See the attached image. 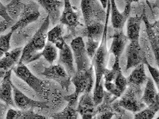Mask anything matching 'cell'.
<instances>
[{"mask_svg": "<svg viewBox=\"0 0 159 119\" xmlns=\"http://www.w3.org/2000/svg\"><path fill=\"white\" fill-rule=\"evenodd\" d=\"M13 33L10 30L7 34L0 35V59L10 48V41Z\"/></svg>", "mask_w": 159, "mask_h": 119, "instance_id": "obj_30", "label": "cell"}, {"mask_svg": "<svg viewBox=\"0 0 159 119\" xmlns=\"http://www.w3.org/2000/svg\"><path fill=\"white\" fill-rule=\"evenodd\" d=\"M100 42L87 39V42H85V49H86L88 55L89 56V59H92V58L93 57L95 53L96 52L100 45Z\"/></svg>", "mask_w": 159, "mask_h": 119, "instance_id": "obj_33", "label": "cell"}, {"mask_svg": "<svg viewBox=\"0 0 159 119\" xmlns=\"http://www.w3.org/2000/svg\"><path fill=\"white\" fill-rule=\"evenodd\" d=\"M41 74L48 79L58 82L65 90H67L69 87L71 77L67 73L65 68L60 64L56 65L52 64L45 68Z\"/></svg>", "mask_w": 159, "mask_h": 119, "instance_id": "obj_10", "label": "cell"}, {"mask_svg": "<svg viewBox=\"0 0 159 119\" xmlns=\"http://www.w3.org/2000/svg\"><path fill=\"white\" fill-rule=\"evenodd\" d=\"M48 13L50 21L54 26L59 22L61 10L63 7L64 1L61 0H36Z\"/></svg>", "mask_w": 159, "mask_h": 119, "instance_id": "obj_12", "label": "cell"}, {"mask_svg": "<svg viewBox=\"0 0 159 119\" xmlns=\"http://www.w3.org/2000/svg\"><path fill=\"white\" fill-rule=\"evenodd\" d=\"M127 70L135 67L139 64L144 63L146 58L144 52L139 43V40L132 41L128 45L126 51Z\"/></svg>", "mask_w": 159, "mask_h": 119, "instance_id": "obj_11", "label": "cell"}, {"mask_svg": "<svg viewBox=\"0 0 159 119\" xmlns=\"http://www.w3.org/2000/svg\"><path fill=\"white\" fill-rule=\"evenodd\" d=\"M6 71H4V70L0 68V86H1V82L2 80V78L5 74Z\"/></svg>", "mask_w": 159, "mask_h": 119, "instance_id": "obj_42", "label": "cell"}, {"mask_svg": "<svg viewBox=\"0 0 159 119\" xmlns=\"http://www.w3.org/2000/svg\"><path fill=\"white\" fill-rule=\"evenodd\" d=\"M6 7L10 17L16 22L22 13L25 4L21 0H11Z\"/></svg>", "mask_w": 159, "mask_h": 119, "instance_id": "obj_26", "label": "cell"}, {"mask_svg": "<svg viewBox=\"0 0 159 119\" xmlns=\"http://www.w3.org/2000/svg\"><path fill=\"white\" fill-rule=\"evenodd\" d=\"M70 48L76 63V71H84L89 68L91 65L82 37H78L73 39L70 42Z\"/></svg>", "mask_w": 159, "mask_h": 119, "instance_id": "obj_6", "label": "cell"}, {"mask_svg": "<svg viewBox=\"0 0 159 119\" xmlns=\"http://www.w3.org/2000/svg\"><path fill=\"white\" fill-rule=\"evenodd\" d=\"M107 11L106 15V21L104 24V29L101 38V42L92 58V66L95 73V87H97L101 83L104 82L103 75L107 68L109 60V52L107 46V36L109 16L110 13V1L108 0L107 5Z\"/></svg>", "mask_w": 159, "mask_h": 119, "instance_id": "obj_2", "label": "cell"}, {"mask_svg": "<svg viewBox=\"0 0 159 119\" xmlns=\"http://www.w3.org/2000/svg\"><path fill=\"white\" fill-rule=\"evenodd\" d=\"M141 87L129 85L123 94L122 98L117 101L121 108L133 112H137L144 108L145 104L141 99Z\"/></svg>", "mask_w": 159, "mask_h": 119, "instance_id": "obj_3", "label": "cell"}, {"mask_svg": "<svg viewBox=\"0 0 159 119\" xmlns=\"http://www.w3.org/2000/svg\"><path fill=\"white\" fill-rule=\"evenodd\" d=\"M114 115V112H102L101 114H100L97 118L98 119H111L113 116Z\"/></svg>", "mask_w": 159, "mask_h": 119, "instance_id": "obj_39", "label": "cell"}, {"mask_svg": "<svg viewBox=\"0 0 159 119\" xmlns=\"http://www.w3.org/2000/svg\"><path fill=\"white\" fill-rule=\"evenodd\" d=\"M127 37L128 40H139L141 25L143 21V15L136 17H129L127 19Z\"/></svg>", "mask_w": 159, "mask_h": 119, "instance_id": "obj_20", "label": "cell"}, {"mask_svg": "<svg viewBox=\"0 0 159 119\" xmlns=\"http://www.w3.org/2000/svg\"><path fill=\"white\" fill-rule=\"evenodd\" d=\"M61 1H63V0H61Z\"/></svg>", "mask_w": 159, "mask_h": 119, "instance_id": "obj_46", "label": "cell"}, {"mask_svg": "<svg viewBox=\"0 0 159 119\" xmlns=\"http://www.w3.org/2000/svg\"><path fill=\"white\" fill-rule=\"evenodd\" d=\"M47 119L41 115L35 113L32 111V109L28 110H19V114L17 119Z\"/></svg>", "mask_w": 159, "mask_h": 119, "instance_id": "obj_34", "label": "cell"}, {"mask_svg": "<svg viewBox=\"0 0 159 119\" xmlns=\"http://www.w3.org/2000/svg\"><path fill=\"white\" fill-rule=\"evenodd\" d=\"M93 67L92 65L84 71H76L71 77V81L75 87V92L72 94L75 98L78 99L80 94L91 92L94 85Z\"/></svg>", "mask_w": 159, "mask_h": 119, "instance_id": "obj_5", "label": "cell"}, {"mask_svg": "<svg viewBox=\"0 0 159 119\" xmlns=\"http://www.w3.org/2000/svg\"><path fill=\"white\" fill-rule=\"evenodd\" d=\"M13 100L16 108L21 110H28L34 108H48V107L45 102L36 101L26 96L13 83Z\"/></svg>", "mask_w": 159, "mask_h": 119, "instance_id": "obj_9", "label": "cell"}, {"mask_svg": "<svg viewBox=\"0 0 159 119\" xmlns=\"http://www.w3.org/2000/svg\"><path fill=\"white\" fill-rule=\"evenodd\" d=\"M39 7V4L35 2L25 4L19 19L10 28L11 31L15 32L17 30H21L29 24L35 22L40 15Z\"/></svg>", "mask_w": 159, "mask_h": 119, "instance_id": "obj_7", "label": "cell"}, {"mask_svg": "<svg viewBox=\"0 0 159 119\" xmlns=\"http://www.w3.org/2000/svg\"><path fill=\"white\" fill-rule=\"evenodd\" d=\"M112 82L115 85L116 88L122 93V94L125 92V90L127 88V86H128L127 79L123 76L122 70L120 71L117 74L114 80L112 82Z\"/></svg>", "mask_w": 159, "mask_h": 119, "instance_id": "obj_31", "label": "cell"}, {"mask_svg": "<svg viewBox=\"0 0 159 119\" xmlns=\"http://www.w3.org/2000/svg\"><path fill=\"white\" fill-rule=\"evenodd\" d=\"M64 28L62 24H58L47 32L48 41L54 45L57 48L61 50L65 43L63 37Z\"/></svg>", "mask_w": 159, "mask_h": 119, "instance_id": "obj_24", "label": "cell"}, {"mask_svg": "<svg viewBox=\"0 0 159 119\" xmlns=\"http://www.w3.org/2000/svg\"><path fill=\"white\" fill-rule=\"evenodd\" d=\"M126 79L128 85L138 87L143 85L147 80V76L145 72L144 64L141 63L136 66Z\"/></svg>", "mask_w": 159, "mask_h": 119, "instance_id": "obj_21", "label": "cell"}, {"mask_svg": "<svg viewBox=\"0 0 159 119\" xmlns=\"http://www.w3.org/2000/svg\"><path fill=\"white\" fill-rule=\"evenodd\" d=\"M0 26H1V23H0Z\"/></svg>", "mask_w": 159, "mask_h": 119, "instance_id": "obj_45", "label": "cell"}, {"mask_svg": "<svg viewBox=\"0 0 159 119\" xmlns=\"http://www.w3.org/2000/svg\"><path fill=\"white\" fill-rule=\"evenodd\" d=\"M12 70L6 72L0 86V100L10 107L15 108L13 95V83L11 82Z\"/></svg>", "mask_w": 159, "mask_h": 119, "instance_id": "obj_14", "label": "cell"}, {"mask_svg": "<svg viewBox=\"0 0 159 119\" xmlns=\"http://www.w3.org/2000/svg\"><path fill=\"white\" fill-rule=\"evenodd\" d=\"M11 25L6 22L5 20H3L2 22H1V26H0V34L4 32L7 29L10 27L11 28Z\"/></svg>", "mask_w": 159, "mask_h": 119, "instance_id": "obj_40", "label": "cell"}, {"mask_svg": "<svg viewBox=\"0 0 159 119\" xmlns=\"http://www.w3.org/2000/svg\"><path fill=\"white\" fill-rule=\"evenodd\" d=\"M58 64L65 68L67 73L70 77L76 72L74 66V58L71 48L66 42L63 48L60 50Z\"/></svg>", "mask_w": 159, "mask_h": 119, "instance_id": "obj_17", "label": "cell"}, {"mask_svg": "<svg viewBox=\"0 0 159 119\" xmlns=\"http://www.w3.org/2000/svg\"><path fill=\"white\" fill-rule=\"evenodd\" d=\"M22 50V47H17L6 52L0 59V68L6 72L12 70L19 63Z\"/></svg>", "mask_w": 159, "mask_h": 119, "instance_id": "obj_18", "label": "cell"}, {"mask_svg": "<svg viewBox=\"0 0 159 119\" xmlns=\"http://www.w3.org/2000/svg\"><path fill=\"white\" fill-rule=\"evenodd\" d=\"M0 17L2 18V19L5 20L6 22L10 24L11 26L15 23V20H13L8 14L6 6L3 4L1 1H0Z\"/></svg>", "mask_w": 159, "mask_h": 119, "instance_id": "obj_36", "label": "cell"}, {"mask_svg": "<svg viewBox=\"0 0 159 119\" xmlns=\"http://www.w3.org/2000/svg\"><path fill=\"white\" fill-rule=\"evenodd\" d=\"M146 82L145 88L141 99L145 105H149L155 102L159 101V96L154 82L152 78L147 77Z\"/></svg>", "mask_w": 159, "mask_h": 119, "instance_id": "obj_23", "label": "cell"}, {"mask_svg": "<svg viewBox=\"0 0 159 119\" xmlns=\"http://www.w3.org/2000/svg\"><path fill=\"white\" fill-rule=\"evenodd\" d=\"M40 56L43 57L48 63L52 64L57 57V49L54 45L48 42L40 53Z\"/></svg>", "mask_w": 159, "mask_h": 119, "instance_id": "obj_28", "label": "cell"}, {"mask_svg": "<svg viewBox=\"0 0 159 119\" xmlns=\"http://www.w3.org/2000/svg\"><path fill=\"white\" fill-rule=\"evenodd\" d=\"M80 7L86 26L98 22L97 17L101 20V18L106 14L102 10V7L95 0H81Z\"/></svg>", "mask_w": 159, "mask_h": 119, "instance_id": "obj_8", "label": "cell"}, {"mask_svg": "<svg viewBox=\"0 0 159 119\" xmlns=\"http://www.w3.org/2000/svg\"><path fill=\"white\" fill-rule=\"evenodd\" d=\"M96 107L91 93H85L80 97L76 110L82 119H93L96 114Z\"/></svg>", "mask_w": 159, "mask_h": 119, "instance_id": "obj_13", "label": "cell"}, {"mask_svg": "<svg viewBox=\"0 0 159 119\" xmlns=\"http://www.w3.org/2000/svg\"><path fill=\"white\" fill-rule=\"evenodd\" d=\"M12 70L16 76L25 82L37 94L47 98V92L44 82L33 74L25 64H18Z\"/></svg>", "mask_w": 159, "mask_h": 119, "instance_id": "obj_4", "label": "cell"}, {"mask_svg": "<svg viewBox=\"0 0 159 119\" xmlns=\"http://www.w3.org/2000/svg\"><path fill=\"white\" fill-rule=\"evenodd\" d=\"M50 24V19L47 15L30 41L23 48L21 57L18 64H26L38 59L41 57L40 53L47 43V32Z\"/></svg>", "mask_w": 159, "mask_h": 119, "instance_id": "obj_1", "label": "cell"}, {"mask_svg": "<svg viewBox=\"0 0 159 119\" xmlns=\"http://www.w3.org/2000/svg\"><path fill=\"white\" fill-rule=\"evenodd\" d=\"M18 114H19V110H15L14 108H13V107L9 108L6 113V119H17Z\"/></svg>", "mask_w": 159, "mask_h": 119, "instance_id": "obj_37", "label": "cell"}, {"mask_svg": "<svg viewBox=\"0 0 159 119\" xmlns=\"http://www.w3.org/2000/svg\"><path fill=\"white\" fill-rule=\"evenodd\" d=\"M159 110V101H157L148 105V107L144 110L137 112V113L135 114L134 118L136 119H152Z\"/></svg>", "mask_w": 159, "mask_h": 119, "instance_id": "obj_27", "label": "cell"}, {"mask_svg": "<svg viewBox=\"0 0 159 119\" xmlns=\"http://www.w3.org/2000/svg\"><path fill=\"white\" fill-rule=\"evenodd\" d=\"M100 2L101 3V6L104 9H106L107 7V2L108 0H99Z\"/></svg>", "mask_w": 159, "mask_h": 119, "instance_id": "obj_41", "label": "cell"}, {"mask_svg": "<svg viewBox=\"0 0 159 119\" xmlns=\"http://www.w3.org/2000/svg\"><path fill=\"white\" fill-rule=\"evenodd\" d=\"M143 20L145 25L146 33L149 42L151 45L152 50L154 52V57L158 64L159 57V35H158V22L151 24L148 20L145 12L143 14Z\"/></svg>", "mask_w": 159, "mask_h": 119, "instance_id": "obj_16", "label": "cell"}, {"mask_svg": "<svg viewBox=\"0 0 159 119\" xmlns=\"http://www.w3.org/2000/svg\"><path fill=\"white\" fill-rule=\"evenodd\" d=\"M63 11L61 14L59 21L71 30H75L79 25V17L74 11L70 0H63Z\"/></svg>", "mask_w": 159, "mask_h": 119, "instance_id": "obj_15", "label": "cell"}, {"mask_svg": "<svg viewBox=\"0 0 159 119\" xmlns=\"http://www.w3.org/2000/svg\"><path fill=\"white\" fill-rule=\"evenodd\" d=\"M110 1V12L111 21L115 29L117 30L123 29V26L127 19L122 13H121L116 6L115 0Z\"/></svg>", "mask_w": 159, "mask_h": 119, "instance_id": "obj_25", "label": "cell"}, {"mask_svg": "<svg viewBox=\"0 0 159 119\" xmlns=\"http://www.w3.org/2000/svg\"><path fill=\"white\" fill-rule=\"evenodd\" d=\"M11 1V0H0V1H1L3 4H4L5 6H6Z\"/></svg>", "mask_w": 159, "mask_h": 119, "instance_id": "obj_43", "label": "cell"}, {"mask_svg": "<svg viewBox=\"0 0 159 119\" xmlns=\"http://www.w3.org/2000/svg\"><path fill=\"white\" fill-rule=\"evenodd\" d=\"M128 40V39L126 36L125 35L122 29L118 30L113 37L110 52L112 53L115 57L120 58L125 50Z\"/></svg>", "mask_w": 159, "mask_h": 119, "instance_id": "obj_19", "label": "cell"}, {"mask_svg": "<svg viewBox=\"0 0 159 119\" xmlns=\"http://www.w3.org/2000/svg\"><path fill=\"white\" fill-rule=\"evenodd\" d=\"M104 82L101 83L97 87H95L93 92V100L96 106L101 103L104 95Z\"/></svg>", "mask_w": 159, "mask_h": 119, "instance_id": "obj_32", "label": "cell"}, {"mask_svg": "<svg viewBox=\"0 0 159 119\" xmlns=\"http://www.w3.org/2000/svg\"><path fill=\"white\" fill-rule=\"evenodd\" d=\"M9 107L10 106L0 100V119L6 118V113Z\"/></svg>", "mask_w": 159, "mask_h": 119, "instance_id": "obj_38", "label": "cell"}, {"mask_svg": "<svg viewBox=\"0 0 159 119\" xmlns=\"http://www.w3.org/2000/svg\"><path fill=\"white\" fill-rule=\"evenodd\" d=\"M104 29V24L101 22L92 23L86 26L83 31L84 37L87 39H92L95 41L100 42Z\"/></svg>", "mask_w": 159, "mask_h": 119, "instance_id": "obj_22", "label": "cell"}, {"mask_svg": "<svg viewBox=\"0 0 159 119\" xmlns=\"http://www.w3.org/2000/svg\"><path fill=\"white\" fill-rule=\"evenodd\" d=\"M52 119H75L78 118V112L76 106L68 104L65 109L58 113H56L51 116Z\"/></svg>", "mask_w": 159, "mask_h": 119, "instance_id": "obj_29", "label": "cell"}, {"mask_svg": "<svg viewBox=\"0 0 159 119\" xmlns=\"http://www.w3.org/2000/svg\"><path fill=\"white\" fill-rule=\"evenodd\" d=\"M139 0H127V2H129V3H132V2H138Z\"/></svg>", "mask_w": 159, "mask_h": 119, "instance_id": "obj_44", "label": "cell"}, {"mask_svg": "<svg viewBox=\"0 0 159 119\" xmlns=\"http://www.w3.org/2000/svg\"><path fill=\"white\" fill-rule=\"evenodd\" d=\"M144 64L145 65L147 66L148 68L151 76H152V79H153V81L155 82V83L157 85V87L159 88V70L155 67H152V65L148 63L147 61V58H145L144 61Z\"/></svg>", "mask_w": 159, "mask_h": 119, "instance_id": "obj_35", "label": "cell"}]
</instances>
